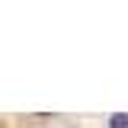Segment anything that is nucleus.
<instances>
[{
    "label": "nucleus",
    "instance_id": "obj_1",
    "mask_svg": "<svg viewBox=\"0 0 128 128\" xmlns=\"http://www.w3.org/2000/svg\"><path fill=\"white\" fill-rule=\"evenodd\" d=\"M109 128H128V112H115V115H109Z\"/></svg>",
    "mask_w": 128,
    "mask_h": 128
}]
</instances>
